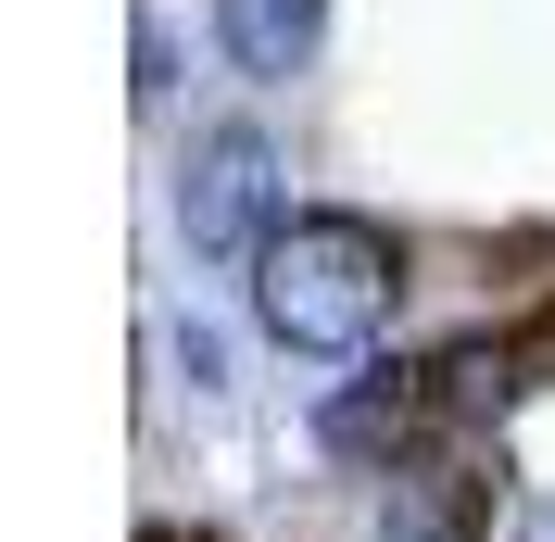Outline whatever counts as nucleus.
I'll return each instance as SVG.
<instances>
[{
    "label": "nucleus",
    "instance_id": "obj_1",
    "mask_svg": "<svg viewBox=\"0 0 555 542\" xmlns=\"http://www.w3.org/2000/svg\"><path fill=\"white\" fill-rule=\"evenodd\" d=\"M404 315V240L353 203H304L253 266V328L304 366H366Z\"/></svg>",
    "mask_w": 555,
    "mask_h": 542
},
{
    "label": "nucleus",
    "instance_id": "obj_2",
    "mask_svg": "<svg viewBox=\"0 0 555 542\" xmlns=\"http://www.w3.org/2000/svg\"><path fill=\"white\" fill-rule=\"evenodd\" d=\"M165 215L177 240H190V266H228L253 278L266 266V240L291 228V165H278V139L253 127V114H228V127H190V152L165 165Z\"/></svg>",
    "mask_w": 555,
    "mask_h": 542
},
{
    "label": "nucleus",
    "instance_id": "obj_3",
    "mask_svg": "<svg viewBox=\"0 0 555 542\" xmlns=\"http://www.w3.org/2000/svg\"><path fill=\"white\" fill-rule=\"evenodd\" d=\"M315 454L328 467H353V479H379V467H404L416 441H429V366L416 353H366L353 378H328L315 391Z\"/></svg>",
    "mask_w": 555,
    "mask_h": 542
},
{
    "label": "nucleus",
    "instance_id": "obj_4",
    "mask_svg": "<svg viewBox=\"0 0 555 542\" xmlns=\"http://www.w3.org/2000/svg\"><path fill=\"white\" fill-rule=\"evenodd\" d=\"M366 542H492V492L467 479V454H404L366 479Z\"/></svg>",
    "mask_w": 555,
    "mask_h": 542
},
{
    "label": "nucleus",
    "instance_id": "obj_5",
    "mask_svg": "<svg viewBox=\"0 0 555 542\" xmlns=\"http://www.w3.org/2000/svg\"><path fill=\"white\" fill-rule=\"evenodd\" d=\"M429 366V429L467 454L480 429H505V416L530 404V340H492V328H467V340H442V353H416Z\"/></svg>",
    "mask_w": 555,
    "mask_h": 542
},
{
    "label": "nucleus",
    "instance_id": "obj_6",
    "mask_svg": "<svg viewBox=\"0 0 555 542\" xmlns=\"http://www.w3.org/2000/svg\"><path fill=\"white\" fill-rule=\"evenodd\" d=\"M215 51H228L253 89H291V76L328 51V0H215Z\"/></svg>",
    "mask_w": 555,
    "mask_h": 542
},
{
    "label": "nucleus",
    "instance_id": "obj_7",
    "mask_svg": "<svg viewBox=\"0 0 555 542\" xmlns=\"http://www.w3.org/2000/svg\"><path fill=\"white\" fill-rule=\"evenodd\" d=\"M127 89H139V114H165L177 102V38H165V13H139V26H127Z\"/></svg>",
    "mask_w": 555,
    "mask_h": 542
},
{
    "label": "nucleus",
    "instance_id": "obj_8",
    "mask_svg": "<svg viewBox=\"0 0 555 542\" xmlns=\"http://www.w3.org/2000/svg\"><path fill=\"white\" fill-rule=\"evenodd\" d=\"M165 353H177V378H190V391H228V340H215L203 315H177V328H165Z\"/></svg>",
    "mask_w": 555,
    "mask_h": 542
},
{
    "label": "nucleus",
    "instance_id": "obj_9",
    "mask_svg": "<svg viewBox=\"0 0 555 542\" xmlns=\"http://www.w3.org/2000/svg\"><path fill=\"white\" fill-rule=\"evenodd\" d=\"M492 542H555V492H518V505H492Z\"/></svg>",
    "mask_w": 555,
    "mask_h": 542
}]
</instances>
